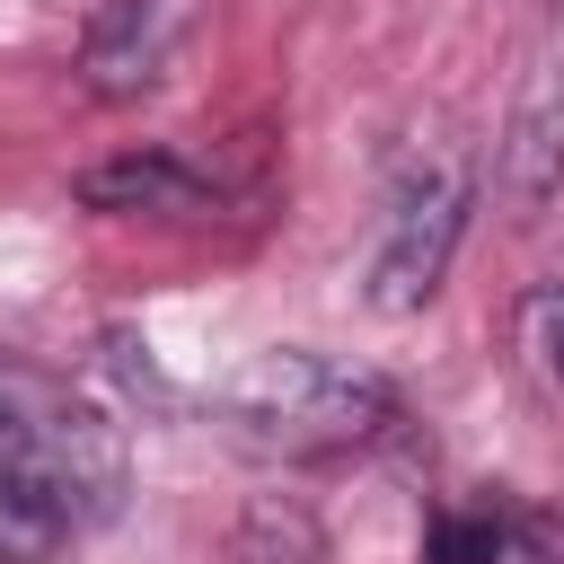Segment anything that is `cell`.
<instances>
[{"label":"cell","mask_w":564,"mask_h":564,"mask_svg":"<svg viewBox=\"0 0 564 564\" xmlns=\"http://www.w3.org/2000/svg\"><path fill=\"white\" fill-rule=\"evenodd\" d=\"M220 423L264 458H344V449H361L397 423V397H388V379H370L335 352L282 344V352H256L229 379Z\"/></svg>","instance_id":"6da1fadb"},{"label":"cell","mask_w":564,"mask_h":564,"mask_svg":"<svg viewBox=\"0 0 564 564\" xmlns=\"http://www.w3.org/2000/svg\"><path fill=\"white\" fill-rule=\"evenodd\" d=\"M0 485L53 502L70 529H97L123 494V441L88 397L35 370H0Z\"/></svg>","instance_id":"7a4b0ae2"},{"label":"cell","mask_w":564,"mask_h":564,"mask_svg":"<svg viewBox=\"0 0 564 564\" xmlns=\"http://www.w3.org/2000/svg\"><path fill=\"white\" fill-rule=\"evenodd\" d=\"M467 203H476V176H467L458 159H423V167L388 194V220H379L370 264H361V300H370L379 317H414V308L441 291V273H449V256H458V238H467Z\"/></svg>","instance_id":"3957f363"},{"label":"cell","mask_w":564,"mask_h":564,"mask_svg":"<svg viewBox=\"0 0 564 564\" xmlns=\"http://www.w3.org/2000/svg\"><path fill=\"white\" fill-rule=\"evenodd\" d=\"M555 185H564V53L520 88V106L494 141V194L511 220H538L555 203Z\"/></svg>","instance_id":"277c9868"},{"label":"cell","mask_w":564,"mask_h":564,"mask_svg":"<svg viewBox=\"0 0 564 564\" xmlns=\"http://www.w3.org/2000/svg\"><path fill=\"white\" fill-rule=\"evenodd\" d=\"M159 70H167V18L150 0H97L88 26H79V79H88V97L123 106V97L159 88Z\"/></svg>","instance_id":"5b68a950"},{"label":"cell","mask_w":564,"mask_h":564,"mask_svg":"<svg viewBox=\"0 0 564 564\" xmlns=\"http://www.w3.org/2000/svg\"><path fill=\"white\" fill-rule=\"evenodd\" d=\"M79 203L115 212V220H194V212H212V185L176 150H115L79 176Z\"/></svg>","instance_id":"8992f818"},{"label":"cell","mask_w":564,"mask_h":564,"mask_svg":"<svg viewBox=\"0 0 564 564\" xmlns=\"http://www.w3.org/2000/svg\"><path fill=\"white\" fill-rule=\"evenodd\" d=\"M502 546H511V529L494 511H449V520H432L423 564H502Z\"/></svg>","instance_id":"52a82bcc"},{"label":"cell","mask_w":564,"mask_h":564,"mask_svg":"<svg viewBox=\"0 0 564 564\" xmlns=\"http://www.w3.org/2000/svg\"><path fill=\"white\" fill-rule=\"evenodd\" d=\"M520 344H529V361L564 388V282H538V291L520 300Z\"/></svg>","instance_id":"ba28073f"},{"label":"cell","mask_w":564,"mask_h":564,"mask_svg":"<svg viewBox=\"0 0 564 564\" xmlns=\"http://www.w3.org/2000/svg\"><path fill=\"white\" fill-rule=\"evenodd\" d=\"M529 9H546V0H529Z\"/></svg>","instance_id":"9c48e42d"}]
</instances>
